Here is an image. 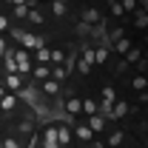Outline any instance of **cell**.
Instances as JSON below:
<instances>
[{
	"mask_svg": "<svg viewBox=\"0 0 148 148\" xmlns=\"http://www.w3.org/2000/svg\"><path fill=\"white\" fill-rule=\"evenodd\" d=\"M123 57H125V66H128V63H137V60H143V51H140L137 46H131V49H128Z\"/></svg>",
	"mask_w": 148,
	"mask_h": 148,
	"instance_id": "obj_22",
	"label": "cell"
},
{
	"mask_svg": "<svg viewBox=\"0 0 148 148\" xmlns=\"http://www.w3.org/2000/svg\"><path fill=\"white\" fill-rule=\"evenodd\" d=\"M17 131H20V134H32V120H20Z\"/></svg>",
	"mask_w": 148,
	"mask_h": 148,
	"instance_id": "obj_32",
	"label": "cell"
},
{
	"mask_svg": "<svg viewBox=\"0 0 148 148\" xmlns=\"http://www.w3.org/2000/svg\"><path fill=\"white\" fill-rule=\"evenodd\" d=\"M145 9H137V12H134V26H137V29H140V32H145Z\"/></svg>",
	"mask_w": 148,
	"mask_h": 148,
	"instance_id": "obj_23",
	"label": "cell"
},
{
	"mask_svg": "<svg viewBox=\"0 0 148 148\" xmlns=\"http://www.w3.org/2000/svg\"><path fill=\"white\" fill-rule=\"evenodd\" d=\"M114 100H117L114 86H103V91H100V100H97V103H108V106H114Z\"/></svg>",
	"mask_w": 148,
	"mask_h": 148,
	"instance_id": "obj_14",
	"label": "cell"
},
{
	"mask_svg": "<svg viewBox=\"0 0 148 148\" xmlns=\"http://www.w3.org/2000/svg\"><path fill=\"white\" fill-rule=\"evenodd\" d=\"M145 69H148L145 60H137V74H145Z\"/></svg>",
	"mask_w": 148,
	"mask_h": 148,
	"instance_id": "obj_34",
	"label": "cell"
},
{
	"mask_svg": "<svg viewBox=\"0 0 148 148\" xmlns=\"http://www.w3.org/2000/svg\"><path fill=\"white\" fill-rule=\"evenodd\" d=\"M71 137H74V140H80L83 145H88V143L94 140L91 128H88V125L83 123V117H80V120H74V123H71Z\"/></svg>",
	"mask_w": 148,
	"mask_h": 148,
	"instance_id": "obj_2",
	"label": "cell"
},
{
	"mask_svg": "<svg viewBox=\"0 0 148 148\" xmlns=\"http://www.w3.org/2000/svg\"><path fill=\"white\" fill-rule=\"evenodd\" d=\"M9 34L14 37V40H17V43H23V37L29 34V32H26V29H20V26H12V29H9Z\"/></svg>",
	"mask_w": 148,
	"mask_h": 148,
	"instance_id": "obj_29",
	"label": "cell"
},
{
	"mask_svg": "<svg viewBox=\"0 0 148 148\" xmlns=\"http://www.w3.org/2000/svg\"><path fill=\"white\" fill-rule=\"evenodd\" d=\"M80 26H86V29H97V26H103V14H100V9H97V6H86V9L80 12Z\"/></svg>",
	"mask_w": 148,
	"mask_h": 148,
	"instance_id": "obj_1",
	"label": "cell"
},
{
	"mask_svg": "<svg viewBox=\"0 0 148 148\" xmlns=\"http://www.w3.org/2000/svg\"><path fill=\"white\" fill-rule=\"evenodd\" d=\"M40 91H43L46 100L57 103V100H60V91H63V83H57V80H43V83H40Z\"/></svg>",
	"mask_w": 148,
	"mask_h": 148,
	"instance_id": "obj_4",
	"label": "cell"
},
{
	"mask_svg": "<svg viewBox=\"0 0 148 148\" xmlns=\"http://www.w3.org/2000/svg\"><path fill=\"white\" fill-rule=\"evenodd\" d=\"M120 6H123V12H125V14H134V12L140 9V3H137V0H120Z\"/></svg>",
	"mask_w": 148,
	"mask_h": 148,
	"instance_id": "obj_26",
	"label": "cell"
},
{
	"mask_svg": "<svg viewBox=\"0 0 148 148\" xmlns=\"http://www.w3.org/2000/svg\"><path fill=\"white\" fill-rule=\"evenodd\" d=\"M137 148H145V145H137Z\"/></svg>",
	"mask_w": 148,
	"mask_h": 148,
	"instance_id": "obj_38",
	"label": "cell"
},
{
	"mask_svg": "<svg viewBox=\"0 0 148 148\" xmlns=\"http://www.w3.org/2000/svg\"><path fill=\"white\" fill-rule=\"evenodd\" d=\"M29 23H32V26H43V23H46V17H43V12H40V9H29Z\"/></svg>",
	"mask_w": 148,
	"mask_h": 148,
	"instance_id": "obj_20",
	"label": "cell"
},
{
	"mask_svg": "<svg viewBox=\"0 0 148 148\" xmlns=\"http://www.w3.org/2000/svg\"><path fill=\"white\" fill-rule=\"evenodd\" d=\"M40 148H60V143H57V123H46V128L40 134Z\"/></svg>",
	"mask_w": 148,
	"mask_h": 148,
	"instance_id": "obj_3",
	"label": "cell"
},
{
	"mask_svg": "<svg viewBox=\"0 0 148 148\" xmlns=\"http://www.w3.org/2000/svg\"><path fill=\"white\" fill-rule=\"evenodd\" d=\"M0 148H20V140L14 137V134H9V137L0 143Z\"/></svg>",
	"mask_w": 148,
	"mask_h": 148,
	"instance_id": "obj_28",
	"label": "cell"
},
{
	"mask_svg": "<svg viewBox=\"0 0 148 148\" xmlns=\"http://www.w3.org/2000/svg\"><path fill=\"white\" fill-rule=\"evenodd\" d=\"M0 83H3V88H6V91H12V94H20L23 88H26V80H23L20 74H3V80H0Z\"/></svg>",
	"mask_w": 148,
	"mask_h": 148,
	"instance_id": "obj_6",
	"label": "cell"
},
{
	"mask_svg": "<svg viewBox=\"0 0 148 148\" xmlns=\"http://www.w3.org/2000/svg\"><path fill=\"white\" fill-rule=\"evenodd\" d=\"M6 51H9V46H6V40H3V37H0V57L6 54Z\"/></svg>",
	"mask_w": 148,
	"mask_h": 148,
	"instance_id": "obj_36",
	"label": "cell"
},
{
	"mask_svg": "<svg viewBox=\"0 0 148 148\" xmlns=\"http://www.w3.org/2000/svg\"><path fill=\"white\" fill-rule=\"evenodd\" d=\"M145 74H137V77H131V88H134V91H145Z\"/></svg>",
	"mask_w": 148,
	"mask_h": 148,
	"instance_id": "obj_25",
	"label": "cell"
},
{
	"mask_svg": "<svg viewBox=\"0 0 148 148\" xmlns=\"http://www.w3.org/2000/svg\"><path fill=\"white\" fill-rule=\"evenodd\" d=\"M3 94H6V88H3V83H0V97H3Z\"/></svg>",
	"mask_w": 148,
	"mask_h": 148,
	"instance_id": "obj_37",
	"label": "cell"
},
{
	"mask_svg": "<svg viewBox=\"0 0 148 148\" xmlns=\"http://www.w3.org/2000/svg\"><path fill=\"white\" fill-rule=\"evenodd\" d=\"M57 143H60V148H71V143H74L71 125H69V123H63V120H57Z\"/></svg>",
	"mask_w": 148,
	"mask_h": 148,
	"instance_id": "obj_7",
	"label": "cell"
},
{
	"mask_svg": "<svg viewBox=\"0 0 148 148\" xmlns=\"http://www.w3.org/2000/svg\"><path fill=\"white\" fill-rule=\"evenodd\" d=\"M51 14L54 17H66L69 14V3L66 0H51Z\"/></svg>",
	"mask_w": 148,
	"mask_h": 148,
	"instance_id": "obj_15",
	"label": "cell"
},
{
	"mask_svg": "<svg viewBox=\"0 0 148 148\" xmlns=\"http://www.w3.org/2000/svg\"><path fill=\"white\" fill-rule=\"evenodd\" d=\"M34 57H37V66H49V63H51V49L43 46V49H37V51H34Z\"/></svg>",
	"mask_w": 148,
	"mask_h": 148,
	"instance_id": "obj_16",
	"label": "cell"
},
{
	"mask_svg": "<svg viewBox=\"0 0 148 148\" xmlns=\"http://www.w3.org/2000/svg\"><path fill=\"white\" fill-rule=\"evenodd\" d=\"M17 103H20V97H17V94L6 91L3 97H0V111H3V114H12V111L17 108Z\"/></svg>",
	"mask_w": 148,
	"mask_h": 148,
	"instance_id": "obj_9",
	"label": "cell"
},
{
	"mask_svg": "<svg viewBox=\"0 0 148 148\" xmlns=\"http://www.w3.org/2000/svg\"><path fill=\"white\" fill-rule=\"evenodd\" d=\"M80 57H83V60H88V63L94 66V49H83V54H80Z\"/></svg>",
	"mask_w": 148,
	"mask_h": 148,
	"instance_id": "obj_33",
	"label": "cell"
},
{
	"mask_svg": "<svg viewBox=\"0 0 148 148\" xmlns=\"http://www.w3.org/2000/svg\"><path fill=\"white\" fill-rule=\"evenodd\" d=\"M29 3H20V6H12V14H14V20H26L29 17Z\"/></svg>",
	"mask_w": 148,
	"mask_h": 148,
	"instance_id": "obj_19",
	"label": "cell"
},
{
	"mask_svg": "<svg viewBox=\"0 0 148 148\" xmlns=\"http://www.w3.org/2000/svg\"><path fill=\"white\" fill-rule=\"evenodd\" d=\"M83 114H86V117H91V114H97V100H91V97H86V100H83Z\"/></svg>",
	"mask_w": 148,
	"mask_h": 148,
	"instance_id": "obj_24",
	"label": "cell"
},
{
	"mask_svg": "<svg viewBox=\"0 0 148 148\" xmlns=\"http://www.w3.org/2000/svg\"><path fill=\"white\" fill-rule=\"evenodd\" d=\"M74 69H77V74H83V77H88L94 66L88 63V60H83V57H77V66H74Z\"/></svg>",
	"mask_w": 148,
	"mask_h": 148,
	"instance_id": "obj_21",
	"label": "cell"
},
{
	"mask_svg": "<svg viewBox=\"0 0 148 148\" xmlns=\"http://www.w3.org/2000/svg\"><path fill=\"white\" fill-rule=\"evenodd\" d=\"M108 57H111V49L103 43V46H97L94 49V66H106L108 63Z\"/></svg>",
	"mask_w": 148,
	"mask_h": 148,
	"instance_id": "obj_13",
	"label": "cell"
},
{
	"mask_svg": "<svg viewBox=\"0 0 148 148\" xmlns=\"http://www.w3.org/2000/svg\"><path fill=\"white\" fill-rule=\"evenodd\" d=\"M128 49H131V37L128 34H123L120 40H114V51H117V54H125Z\"/></svg>",
	"mask_w": 148,
	"mask_h": 148,
	"instance_id": "obj_18",
	"label": "cell"
},
{
	"mask_svg": "<svg viewBox=\"0 0 148 148\" xmlns=\"http://www.w3.org/2000/svg\"><path fill=\"white\" fill-rule=\"evenodd\" d=\"M137 103H148V94L145 91H137Z\"/></svg>",
	"mask_w": 148,
	"mask_h": 148,
	"instance_id": "obj_35",
	"label": "cell"
},
{
	"mask_svg": "<svg viewBox=\"0 0 148 148\" xmlns=\"http://www.w3.org/2000/svg\"><path fill=\"white\" fill-rule=\"evenodd\" d=\"M14 63H17V74L20 77H26V74L32 71V54H29L26 49H14Z\"/></svg>",
	"mask_w": 148,
	"mask_h": 148,
	"instance_id": "obj_5",
	"label": "cell"
},
{
	"mask_svg": "<svg viewBox=\"0 0 148 148\" xmlns=\"http://www.w3.org/2000/svg\"><path fill=\"white\" fill-rule=\"evenodd\" d=\"M32 74H34V80H51V69L49 66H32Z\"/></svg>",
	"mask_w": 148,
	"mask_h": 148,
	"instance_id": "obj_17",
	"label": "cell"
},
{
	"mask_svg": "<svg viewBox=\"0 0 148 148\" xmlns=\"http://www.w3.org/2000/svg\"><path fill=\"white\" fill-rule=\"evenodd\" d=\"M123 143H125V131H123V128H114L108 134V140H106V148H120Z\"/></svg>",
	"mask_w": 148,
	"mask_h": 148,
	"instance_id": "obj_12",
	"label": "cell"
},
{
	"mask_svg": "<svg viewBox=\"0 0 148 148\" xmlns=\"http://www.w3.org/2000/svg\"><path fill=\"white\" fill-rule=\"evenodd\" d=\"M128 111H131V106L125 103V100H114V106H111V117H108V120H111V123H117V120H123Z\"/></svg>",
	"mask_w": 148,
	"mask_h": 148,
	"instance_id": "obj_10",
	"label": "cell"
},
{
	"mask_svg": "<svg viewBox=\"0 0 148 148\" xmlns=\"http://www.w3.org/2000/svg\"><path fill=\"white\" fill-rule=\"evenodd\" d=\"M108 12L114 14V17H123V14H125L123 6H120V0H108Z\"/></svg>",
	"mask_w": 148,
	"mask_h": 148,
	"instance_id": "obj_27",
	"label": "cell"
},
{
	"mask_svg": "<svg viewBox=\"0 0 148 148\" xmlns=\"http://www.w3.org/2000/svg\"><path fill=\"white\" fill-rule=\"evenodd\" d=\"M43 46H46V43H43L40 34H32V32H29V34L23 37V49H26V51H37V49H43Z\"/></svg>",
	"mask_w": 148,
	"mask_h": 148,
	"instance_id": "obj_11",
	"label": "cell"
},
{
	"mask_svg": "<svg viewBox=\"0 0 148 148\" xmlns=\"http://www.w3.org/2000/svg\"><path fill=\"white\" fill-rule=\"evenodd\" d=\"M83 123L91 128V134L97 137V134H103V131L108 128V120L106 117H100V114H91V117H83Z\"/></svg>",
	"mask_w": 148,
	"mask_h": 148,
	"instance_id": "obj_8",
	"label": "cell"
},
{
	"mask_svg": "<svg viewBox=\"0 0 148 148\" xmlns=\"http://www.w3.org/2000/svg\"><path fill=\"white\" fill-rule=\"evenodd\" d=\"M9 29H12V20H9V14H0V34H9Z\"/></svg>",
	"mask_w": 148,
	"mask_h": 148,
	"instance_id": "obj_31",
	"label": "cell"
},
{
	"mask_svg": "<svg viewBox=\"0 0 148 148\" xmlns=\"http://www.w3.org/2000/svg\"><path fill=\"white\" fill-rule=\"evenodd\" d=\"M63 60H66V51L63 49H51V63L54 66H63Z\"/></svg>",
	"mask_w": 148,
	"mask_h": 148,
	"instance_id": "obj_30",
	"label": "cell"
}]
</instances>
